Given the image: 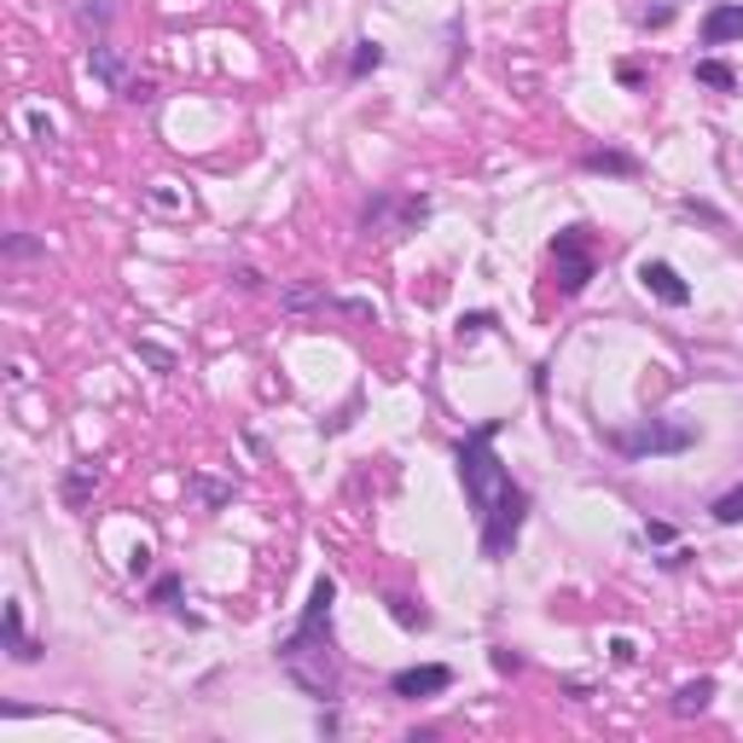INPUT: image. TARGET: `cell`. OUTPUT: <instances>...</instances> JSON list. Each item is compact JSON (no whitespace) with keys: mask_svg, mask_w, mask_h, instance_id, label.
<instances>
[{"mask_svg":"<svg viewBox=\"0 0 743 743\" xmlns=\"http://www.w3.org/2000/svg\"><path fill=\"white\" fill-rule=\"evenodd\" d=\"M500 435H505V419H482V424H471L453 442V471H459V489H465V505H471V518H476V552H482V563H505L511 552H518L523 523H529V511H534L529 489L511 476V465L494 453Z\"/></svg>","mask_w":743,"mask_h":743,"instance_id":"1","label":"cell"},{"mask_svg":"<svg viewBox=\"0 0 743 743\" xmlns=\"http://www.w3.org/2000/svg\"><path fill=\"white\" fill-rule=\"evenodd\" d=\"M273 662L314 709L343 703V651H338V575L320 570L309 586V604L291 622V633L273 639Z\"/></svg>","mask_w":743,"mask_h":743,"instance_id":"2","label":"cell"},{"mask_svg":"<svg viewBox=\"0 0 743 743\" xmlns=\"http://www.w3.org/2000/svg\"><path fill=\"white\" fill-rule=\"evenodd\" d=\"M604 448L616 459H674V453H691L697 448V430L680 424V419H633V424H604Z\"/></svg>","mask_w":743,"mask_h":743,"instance_id":"3","label":"cell"},{"mask_svg":"<svg viewBox=\"0 0 743 743\" xmlns=\"http://www.w3.org/2000/svg\"><path fill=\"white\" fill-rule=\"evenodd\" d=\"M430 221V198L419 192H395V187H378L361 203V239H406Z\"/></svg>","mask_w":743,"mask_h":743,"instance_id":"4","label":"cell"},{"mask_svg":"<svg viewBox=\"0 0 743 743\" xmlns=\"http://www.w3.org/2000/svg\"><path fill=\"white\" fill-rule=\"evenodd\" d=\"M546 255H552V273H558V297H581L599 279V250H593V233H586L581 221L558 227Z\"/></svg>","mask_w":743,"mask_h":743,"instance_id":"5","label":"cell"},{"mask_svg":"<svg viewBox=\"0 0 743 743\" xmlns=\"http://www.w3.org/2000/svg\"><path fill=\"white\" fill-rule=\"evenodd\" d=\"M279 309L291 320H309V314H343V320H378L367 297H338L325 285H285L279 291Z\"/></svg>","mask_w":743,"mask_h":743,"instance_id":"6","label":"cell"},{"mask_svg":"<svg viewBox=\"0 0 743 743\" xmlns=\"http://www.w3.org/2000/svg\"><path fill=\"white\" fill-rule=\"evenodd\" d=\"M442 691H453V669H448V662H413V669L390 674V697L395 703H430V697H442Z\"/></svg>","mask_w":743,"mask_h":743,"instance_id":"7","label":"cell"},{"mask_svg":"<svg viewBox=\"0 0 743 743\" xmlns=\"http://www.w3.org/2000/svg\"><path fill=\"white\" fill-rule=\"evenodd\" d=\"M639 291L656 297L662 309H691V285L680 279L674 262H662V255H645V262H639Z\"/></svg>","mask_w":743,"mask_h":743,"instance_id":"8","label":"cell"},{"mask_svg":"<svg viewBox=\"0 0 743 743\" xmlns=\"http://www.w3.org/2000/svg\"><path fill=\"white\" fill-rule=\"evenodd\" d=\"M0 651H7L18 669H36V662L47 656V639L23 633V604L18 599H7V610H0Z\"/></svg>","mask_w":743,"mask_h":743,"instance_id":"9","label":"cell"},{"mask_svg":"<svg viewBox=\"0 0 743 743\" xmlns=\"http://www.w3.org/2000/svg\"><path fill=\"white\" fill-rule=\"evenodd\" d=\"M575 169L581 174H604V181H639V174H645V163H639L627 145H586L575 158Z\"/></svg>","mask_w":743,"mask_h":743,"instance_id":"10","label":"cell"},{"mask_svg":"<svg viewBox=\"0 0 743 743\" xmlns=\"http://www.w3.org/2000/svg\"><path fill=\"white\" fill-rule=\"evenodd\" d=\"M697 41H703V47H732V41H743V0H714V7L703 12V23H697Z\"/></svg>","mask_w":743,"mask_h":743,"instance_id":"11","label":"cell"},{"mask_svg":"<svg viewBox=\"0 0 743 743\" xmlns=\"http://www.w3.org/2000/svg\"><path fill=\"white\" fill-rule=\"evenodd\" d=\"M88 76H93L99 88L122 93V82L134 76V64H128V53H122V47H111V41H88Z\"/></svg>","mask_w":743,"mask_h":743,"instance_id":"12","label":"cell"},{"mask_svg":"<svg viewBox=\"0 0 743 743\" xmlns=\"http://www.w3.org/2000/svg\"><path fill=\"white\" fill-rule=\"evenodd\" d=\"M99 482H106V465H99V459H76V465L64 471V482H59V500H64L70 511H82V505L99 494Z\"/></svg>","mask_w":743,"mask_h":743,"instance_id":"13","label":"cell"},{"mask_svg":"<svg viewBox=\"0 0 743 743\" xmlns=\"http://www.w3.org/2000/svg\"><path fill=\"white\" fill-rule=\"evenodd\" d=\"M714 697H721V680H714V674H697V680H685L674 697H669V714H674V721H697V714H709Z\"/></svg>","mask_w":743,"mask_h":743,"instance_id":"14","label":"cell"},{"mask_svg":"<svg viewBox=\"0 0 743 743\" xmlns=\"http://www.w3.org/2000/svg\"><path fill=\"white\" fill-rule=\"evenodd\" d=\"M187 500H192L198 511H221V505H233V500H239V482H233V476L187 471Z\"/></svg>","mask_w":743,"mask_h":743,"instance_id":"15","label":"cell"},{"mask_svg":"<svg viewBox=\"0 0 743 743\" xmlns=\"http://www.w3.org/2000/svg\"><path fill=\"white\" fill-rule=\"evenodd\" d=\"M181 593H187V586H181V575H174V570H163V575H151V586H145V604H158V610H169V616H181L187 627H203V616H192V610L181 604Z\"/></svg>","mask_w":743,"mask_h":743,"instance_id":"16","label":"cell"},{"mask_svg":"<svg viewBox=\"0 0 743 743\" xmlns=\"http://www.w3.org/2000/svg\"><path fill=\"white\" fill-rule=\"evenodd\" d=\"M76 30H82L88 41H111V23H117V0H76L70 7Z\"/></svg>","mask_w":743,"mask_h":743,"instance_id":"17","label":"cell"},{"mask_svg":"<svg viewBox=\"0 0 743 743\" xmlns=\"http://www.w3.org/2000/svg\"><path fill=\"white\" fill-rule=\"evenodd\" d=\"M383 610H390V622L395 627H406V633H430V610L419 604V599H406V593H383Z\"/></svg>","mask_w":743,"mask_h":743,"instance_id":"18","label":"cell"},{"mask_svg":"<svg viewBox=\"0 0 743 743\" xmlns=\"http://www.w3.org/2000/svg\"><path fill=\"white\" fill-rule=\"evenodd\" d=\"M383 59H390V53H383V41L361 36V41L349 47V64H343V76H349V82H367L372 70H383Z\"/></svg>","mask_w":743,"mask_h":743,"instance_id":"19","label":"cell"},{"mask_svg":"<svg viewBox=\"0 0 743 743\" xmlns=\"http://www.w3.org/2000/svg\"><path fill=\"white\" fill-rule=\"evenodd\" d=\"M691 76H697V88H714V93H737V70L726 59H697L691 64Z\"/></svg>","mask_w":743,"mask_h":743,"instance_id":"20","label":"cell"},{"mask_svg":"<svg viewBox=\"0 0 743 743\" xmlns=\"http://www.w3.org/2000/svg\"><path fill=\"white\" fill-rule=\"evenodd\" d=\"M0 255H7V268L41 262V255H47V239H36V233H7V239H0Z\"/></svg>","mask_w":743,"mask_h":743,"instance_id":"21","label":"cell"},{"mask_svg":"<svg viewBox=\"0 0 743 743\" xmlns=\"http://www.w3.org/2000/svg\"><path fill=\"white\" fill-rule=\"evenodd\" d=\"M117 99H128V106H158V99H163V88H158V76L134 70V76L122 82V93H117Z\"/></svg>","mask_w":743,"mask_h":743,"instance_id":"22","label":"cell"},{"mask_svg":"<svg viewBox=\"0 0 743 743\" xmlns=\"http://www.w3.org/2000/svg\"><path fill=\"white\" fill-rule=\"evenodd\" d=\"M709 518L721 523V529H737V523H743V482H737V489H726L721 500L709 505Z\"/></svg>","mask_w":743,"mask_h":743,"instance_id":"23","label":"cell"},{"mask_svg":"<svg viewBox=\"0 0 743 743\" xmlns=\"http://www.w3.org/2000/svg\"><path fill=\"white\" fill-rule=\"evenodd\" d=\"M680 215H691V221H703V227H714V233H726V215L714 210V203H703V198H680Z\"/></svg>","mask_w":743,"mask_h":743,"instance_id":"24","label":"cell"},{"mask_svg":"<svg viewBox=\"0 0 743 743\" xmlns=\"http://www.w3.org/2000/svg\"><path fill=\"white\" fill-rule=\"evenodd\" d=\"M500 320H494V309H471V314H459V343H465V338H482V331H494Z\"/></svg>","mask_w":743,"mask_h":743,"instance_id":"25","label":"cell"},{"mask_svg":"<svg viewBox=\"0 0 743 743\" xmlns=\"http://www.w3.org/2000/svg\"><path fill=\"white\" fill-rule=\"evenodd\" d=\"M23 122H30V134H36V145H53V140H59V122H53V117H47V111H36V106H30V111H23Z\"/></svg>","mask_w":743,"mask_h":743,"instance_id":"26","label":"cell"},{"mask_svg":"<svg viewBox=\"0 0 743 743\" xmlns=\"http://www.w3.org/2000/svg\"><path fill=\"white\" fill-rule=\"evenodd\" d=\"M134 354H140V361H151V367H158V372H174V367H181V361H174V349H158V343H134Z\"/></svg>","mask_w":743,"mask_h":743,"instance_id":"27","label":"cell"},{"mask_svg":"<svg viewBox=\"0 0 743 743\" xmlns=\"http://www.w3.org/2000/svg\"><path fill=\"white\" fill-rule=\"evenodd\" d=\"M489 662H494V674H523V651L518 645H494Z\"/></svg>","mask_w":743,"mask_h":743,"instance_id":"28","label":"cell"},{"mask_svg":"<svg viewBox=\"0 0 743 743\" xmlns=\"http://www.w3.org/2000/svg\"><path fill=\"white\" fill-rule=\"evenodd\" d=\"M633 23H639V30H669L674 7H669V0H662V7H645V12H633Z\"/></svg>","mask_w":743,"mask_h":743,"instance_id":"29","label":"cell"},{"mask_svg":"<svg viewBox=\"0 0 743 743\" xmlns=\"http://www.w3.org/2000/svg\"><path fill=\"white\" fill-rule=\"evenodd\" d=\"M645 541H651V546H674L680 529H674L669 518H645Z\"/></svg>","mask_w":743,"mask_h":743,"instance_id":"30","label":"cell"},{"mask_svg":"<svg viewBox=\"0 0 743 743\" xmlns=\"http://www.w3.org/2000/svg\"><path fill=\"white\" fill-rule=\"evenodd\" d=\"M314 732H320V737H338V732H343L338 703H320V709H314Z\"/></svg>","mask_w":743,"mask_h":743,"instance_id":"31","label":"cell"},{"mask_svg":"<svg viewBox=\"0 0 743 743\" xmlns=\"http://www.w3.org/2000/svg\"><path fill=\"white\" fill-rule=\"evenodd\" d=\"M691 558H697V552H691V546H680V541H674L669 552H662V558H656V570H662V575H680V570H685V563H691Z\"/></svg>","mask_w":743,"mask_h":743,"instance_id":"32","label":"cell"},{"mask_svg":"<svg viewBox=\"0 0 743 743\" xmlns=\"http://www.w3.org/2000/svg\"><path fill=\"white\" fill-rule=\"evenodd\" d=\"M610 662H616V669H633V662H639V645H633L627 633H616V639H610Z\"/></svg>","mask_w":743,"mask_h":743,"instance_id":"33","label":"cell"},{"mask_svg":"<svg viewBox=\"0 0 743 743\" xmlns=\"http://www.w3.org/2000/svg\"><path fill=\"white\" fill-rule=\"evenodd\" d=\"M145 203H151V210H163V215H181V210H187V198H174V192H163V187H151Z\"/></svg>","mask_w":743,"mask_h":743,"instance_id":"34","label":"cell"},{"mask_svg":"<svg viewBox=\"0 0 743 743\" xmlns=\"http://www.w3.org/2000/svg\"><path fill=\"white\" fill-rule=\"evenodd\" d=\"M227 279H233L239 291H262V273H255L250 262H233V268H227Z\"/></svg>","mask_w":743,"mask_h":743,"instance_id":"35","label":"cell"},{"mask_svg":"<svg viewBox=\"0 0 743 743\" xmlns=\"http://www.w3.org/2000/svg\"><path fill=\"white\" fill-rule=\"evenodd\" d=\"M128 575H134V581L151 575V546H134V552H128Z\"/></svg>","mask_w":743,"mask_h":743,"instance_id":"36","label":"cell"},{"mask_svg":"<svg viewBox=\"0 0 743 743\" xmlns=\"http://www.w3.org/2000/svg\"><path fill=\"white\" fill-rule=\"evenodd\" d=\"M616 82L622 88H639V82H645V70H639V64H616Z\"/></svg>","mask_w":743,"mask_h":743,"instance_id":"37","label":"cell"},{"mask_svg":"<svg viewBox=\"0 0 743 743\" xmlns=\"http://www.w3.org/2000/svg\"><path fill=\"white\" fill-rule=\"evenodd\" d=\"M563 691H570V703H593V685H581V680H570Z\"/></svg>","mask_w":743,"mask_h":743,"instance_id":"38","label":"cell"}]
</instances>
